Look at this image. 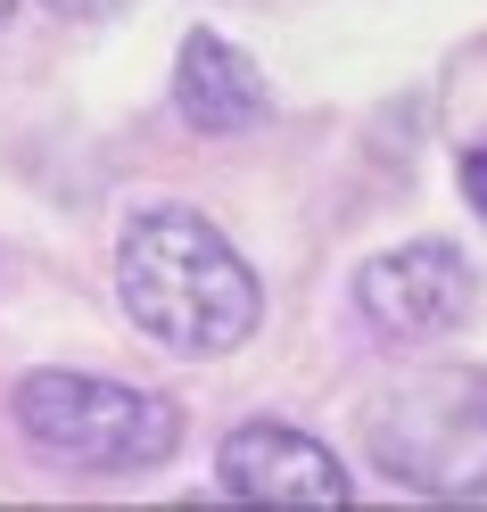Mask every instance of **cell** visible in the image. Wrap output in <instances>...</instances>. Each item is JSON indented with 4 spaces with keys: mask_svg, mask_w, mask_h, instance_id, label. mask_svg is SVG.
<instances>
[{
    "mask_svg": "<svg viewBox=\"0 0 487 512\" xmlns=\"http://www.w3.org/2000/svg\"><path fill=\"white\" fill-rule=\"evenodd\" d=\"M116 298L166 356H232L265 323V281L199 207H141L116 240Z\"/></svg>",
    "mask_w": 487,
    "mask_h": 512,
    "instance_id": "6da1fadb",
    "label": "cell"
},
{
    "mask_svg": "<svg viewBox=\"0 0 487 512\" xmlns=\"http://www.w3.org/2000/svg\"><path fill=\"white\" fill-rule=\"evenodd\" d=\"M9 422L42 463L83 471V479H133V471H157L182 446L174 397L108 380V372H67V364L25 372L9 389Z\"/></svg>",
    "mask_w": 487,
    "mask_h": 512,
    "instance_id": "7a4b0ae2",
    "label": "cell"
},
{
    "mask_svg": "<svg viewBox=\"0 0 487 512\" xmlns=\"http://www.w3.org/2000/svg\"><path fill=\"white\" fill-rule=\"evenodd\" d=\"M364 446L413 496H487V364L397 372L364 405Z\"/></svg>",
    "mask_w": 487,
    "mask_h": 512,
    "instance_id": "3957f363",
    "label": "cell"
},
{
    "mask_svg": "<svg viewBox=\"0 0 487 512\" xmlns=\"http://www.w3.org/2000/svg\"><path fill=\"white\" fill-rule=\"evenodd\" d=\"M471 306H479V265L454 240H405L355 273V314L388 347H430L463 331Z\"/></svg>",
    "mask_w": 487,
    "mask_h": 512,
    "instance_id": "277c9868",
    "label": "cell"
},
{
    "mask_svg": "<svg viewBox=\"0 0 487 512\" xmlns=\"http://www.w3.org/2000/svg\"><path fill=\"white\" fill-rule=\"evenodd\" d=\"M215 479L248 504H347V463L298 422H240L215 446Z\"/></svg>",
    "mask_w": 487,
    "mask_h": 512,
    "instance_id": "5b68a950",
    "label": "cell"
},
{
    "mask_svg": "<svg viewBox=\"0 0 487 512\" xmlns=\"http://www.w3.org/2000/svg\"><path fill=\"white\" fill-rule=\"evenodd\" d=\"M174 108L190 133H248V124H265L273 116V91L265 75H256V58L232 42V34H215V25H190L182 50H174Z\"/></svg>",
    "mask_w": 487,
    "mask_h": 512,
    "instance_id": "8992f818",
    "label": "cell"
},
{
    "mask_svg": "<svg viewBox=\"0 0 487 512\" xmlns=\"http://www.w3.org/2000/svg\"><path fill=\"white\" fill-rule=\"evenodd\" d=\"M50 17H67V25H108V17H124L133 0H42Z\"/></svg>",
    "mask_w": 487,
    "mask_h": 512,
    "instance_id": "52a82bcc",
    "label": "cell"
},
{
    "mask_svg": "<svg viewBox=\"0 0 487 512\" xmlns=\"http://www.w3.org/2000/svg\"><path fill=\"white\" fill-rule=\"evenodd\" d=\"M463 199H471V215L487 223V141H479V149L463 157Z\"/></svg>",
    "mask_w": 487,
    "mask_h": 512,
    "instance_id": "ba28073f",
    "label": "cell"
},
{
    "mask_svg": "<svg viewBox=\"0 0 487 512\" xmlns=\"http://www.w3.org/2000/svg\"><path fill=\"white\" fill-rule=\"evenodd\" d=\"M9 9H17V0H0V25H9Z\"/></svg>",
    "mask_w": 487,
    "mask_h": 512,
    "instance_id": "9c48e42d",
    "label": "cell"
}]
</instances>
